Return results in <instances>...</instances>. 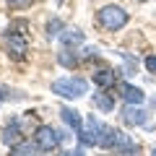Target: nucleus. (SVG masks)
Masks as SVG:
<instances>
[{"mask_svg": "<svg viewBox=\"0 0 156 156\" xmlns=\"http://www.w3.org/2000/svg\"><path fill=\"white\" fill-rule=\"evenodd\" d=\"M115 138H117V130L104 125L96 117H89L83 122V128H81V133H78V140L83 146H96V148H112Z\"/></svg>", "mask_w": 156, "mask_h": 156, "instance_id": "1", "label": "nucleus"}, {"mask_svg": "<svg viewBox=\"0 0 156 156\" xmlns=\"http://www.w3.org/2000/svg\"><path fill=\"white\" fill-rule=\"evenodd\" d=\"M86 89H89V83L78 76L57 78L55 83H52V94L62 96V99H81V96H86Z\"/></svg>", "mask_w": 156, "mask_h": 156, "instance_id": "2", "label": "nucleus"}, {"mask_svg": "<svg viewBox=\"0 0 156 156\" xmlns=\"http://www.w3.org/2000/svg\"><path fill=\"white\" fill-rule=\"evenodd\" d=\"M99 23L107 29V31H120V29L128 23V13L122 11L120 5H104L99 13H96Z\"/></svg>", "mask_w": 156, "mask_h": 156, "instance_id": "3", "label": "nucleus"}, {"mask_svg": "<svg viewBox=\"0 0 156 156\" xmlns=\"http://www.w3.org/2000/svg\"><path fill=\"white\" fill-rule=\"evenodd\" d=\"M60 140H62V135L57 133L52 125H39L37 133H34V143L42 151H55L57 146H60Z\"/></svg>", "mask_w": 156, "mask_h": 156, "instance_id": "4", "label": "nucleus"}, {"mask_svg": "<svg viewBox=\"0 0 156 156\" xmlns=\"http://www.w3.org/2000/svg\"><path fill=\"white\" fill-rule=\"evenodd\" d=\"M122 120H125V125H130V128H140V125L148 122V115H146V109L140 104H125Z\"/></svg>", "mask_w": 156, "mask_h": 156, "instance_id": "5", "label": "nucleus"}, {"mask_svg": "<svg viewBox=\"0 0 156 156\" xmlns=\"http://www.w3.org/2000/svg\"><path fill=\"white\" fill-rule=\"evenodd\" d=\"M112 151H115V156H135L138 154V146L130 140V135H125L122 130H117V138H115Z\"/></svg>", "mask_w": 156, "mask_h": 156, "instance_id": "6", "label": "nucleus"}, {"mask_svg": "<svg viewBox=\"0 0 156 156\" xmlns=\"http://www.w3.org/2000/svg\"><path fill=\"white\" fill-rule=\"evenodd\" d=\"M5 42H8V50H11L8 55H13L16 60H21V57L26 55V39H23L18 31H11V29H8V34H5Z\"/></svg>", "mask_w": 156, "mask_h": 156, "instance_id": "7", "label": "nucleus"}, {"mask_svg": "<svg viewBox=\"0 0 156 156\" xmlns=\"http://www.w3.org/2000/svg\"><path fill=\"white\" fill-rule=\"evenodd\" d=\"M3 143L5 146H16V143H21L23 140V130H21V120H13L11 125H8L5 130H3Z\"/></svg>", "mask_w": 156, "mask_h": 156, "instance_id": "8", "label": "nucleus"}, {"mask_svg": "<svg viewBox=\"0 0 156 156\" xmlns=\"http://www.w3.org/2000/svg\"><path fill=\"white\" fill-rule=\"evenodd\" d=\"M120 96H122L128 104H143V99H146L143 89H138V86H133V83H120Z\"/></svg>", "mask_w": 156, "mask_h": 156, "instance_id": "9", "label": "nucleus"}, {"mask_svg": "<svg viewBox=\"0 0 156 156\" xmlns=\"http://www.w3.org/2000/svg\"><path fill=\"white\" fill-rule=\"evenodd\" d=\"M60 117L65 120V125H70L73 128V133H81V128H83V117H81V112L78 109H73V107H62L60 109Z\"/></svg>", "mask_w": 156, "mask_h": 156, "instance_id": "10", "label": "nucleus"}, {"mask_svg": "<svg viewBox=\"0 0 156 156\" xmlns=\"http://www.w3.org/2000/svg\"><path fill=\"white\" fill-rule=\"evenodd\" d=\"M60 42H62V47H78V44H83V31H81V29H65V31L60 34Z\"/></svg>", "mask_w": 156, "mask_h": 156, "instance_id": "11", "label": "nucleus"}, {"mask_svg": "<svg viewBox=\"0 0 156 156\" xmlns=\"http://www.w3.org/2000/svg\"><path fill=\"white\" fill-rule=\"evenodd\" d=\"M39 146L37 143H29V140H21V143L11 146V156H37L39 154Z\"/></svg>", "mask_w": 156, "mask_h": 156, "instance_id": "12", "label": "nucleus"}, {"mask_svg": "<svg viewBox=\"0 0 156 156\" xmlns=\"http://www.w3.org/2000/svg\"><path fill=\"white\" fill-rule=\"evenodd\" d=\"M94 104L99 107L101 112H112V109H115V94L99 91V94H94Z\"/></svg>", "mask_w": 156, "mask_h": 156, "instance_id": "13", "label": "nucleus"}, {"mask_svg": "<svg viewBox=\"0 0 156 156\" xmlns=\"http://www.w3.org/2000/svg\"><path fill=\"white\" fill-rule=\"evenodd\" d=\"M115 78H117V73H112V70H107V68H101V70L94 73V83L99 86V89H107V86L115 83Z\"/></svg>", "mask_w": 156, "mask_h": 156, "instance_id": "14", "label": "nucleus"}, {"mask_svg": "<svg viewBox=\"0 0 156 156\" xmlns=\"http://www.w3.org/2000/svg\"><path fill=\"white\" fill-rule=\"evenodd\" d=\"M57 60H60L65 68H73V65H78V57H76V55H70V52H68L65 47H62V52L57 55Z\"/></svg>", "mask_w": 156, "mask_h": 156, "instance_id": "15", "label": "nucleus"}, {"mask_svg": "<svg viewBox=\"0 0 156 156\" xmlns=\"http://www.w3.org/2000/svg\"><path fill=\"white\" fill-rule=\"evenodd\" d=\"M60 29H62V23L57 21V18H55V21H50V23H47V34H50V37H57V34H62Z\"/></svg>", "mask_w": 156, "mask_h": 156, "instance_id": "16", "label": "nucleus"}, {"mask_svg": "<svg viewBox=\"0 0 156 156\" xmlns=\"http://www.w3.org/2000/svg\"><path fill=\"white\" fill-rule=\"evenodd\" d=\"M0 99H13V101H18V99H23V94H18V91H8V89H0Z\"/></svg>", "mask_w": 156, "mask_h": 156, "instance_id": "17", "label": "nucleus"}, {"mask_svg": "<svg viewBox=\"0 0 156 156\" xmlns=\"http://www.w3.org/2000/svg\"><path fill=\"white\" fill-rule=\"evenodd\" d=\"M146 70L156 76V55H148V57H146Z\"/></svg>", "mask_w": 156, "mask_h": 156, "instance_id": "18", "label": "nucleus"}, {"mask_svg": "<svg viewBox=\"0 0 156 156\" xmlns=\"http://www.w3.org/2000/svg\"><path fill=\"white\" fill-rule=\"evenodd\" d=\"M11 8H26V5H31V0H5Z\"/></svg>", "mask_w": 156, "mask_h": 156, "instance_id": "19", "label": "nucleus"}, {"mask_svg": "<svg viewBox=\"0 0 156 156\" xmlns=\"http://www.w3.org/2000/svg\"><path fill=\"white\" fill-rule=\"evenodd\" d=\"M83 55H86V57H96V55H99V50H96V47H86Z\"/></svg>", "mask_w": 156, "mask_h": 156, "instance_id": "20", "label": "nucleus"}, {"mask_svg": "<svg viewBox=\"0 0 156 156\" xmlns=\"http://www.w3.org/2000/svg\"><path fill=\"white\" fill-rule=\"evenodd\" d=\"M62 156H83V151L76 148V151H68V154H62Z\"/></svg>", "mask_w": 156, "mask_h": 156, "instance_id": "21", "label": "nucleus"}, {"mask_svg": "<svg viewBox=\"0 0 156 156\" xmlns=\"http://www.w3.org/2000/svg\"><path fill=\"white\" fill-rule=\"evenodd\" d=\"M151 156H156V148H154V151H151Z\"/></svg>", "mask_w": 156, "mask_h": 156, "instance_id": "22", "label": "nucleus"}, {"mask_svg": "<svg viewBox=\"0 0 156 156\" xmlns=\"http://www.w3.org/2000/svg\"><path fill=\"white\" fill-rule=\"evenodd\" d=\"M140 3H146V0H140Z\"/></svg>", "mask_w": 156, "mask_h": 156, "instance_id": "23", "label": "nucleus"}, {"mask_svg": "<svg viewBox=\"0 0 156 156\" xmlns=\"http://www.w3.org/2000/svg\"><path fill=\"white\" fill-rule=\"evenodd\" d=\"M57 3H60V0H57Z\"/></svg>", "mask_w": 156, "mask_h": 156, "instance_id": "24", "label": "nucleus"}]
</instances>
